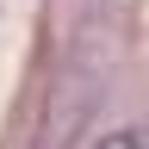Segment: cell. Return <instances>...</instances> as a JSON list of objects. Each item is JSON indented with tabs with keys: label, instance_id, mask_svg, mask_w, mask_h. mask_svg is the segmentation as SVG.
Listing matches in <instances>:
<instances>
[{
	"label": "cell",
	"instance_id": "obj_1",
	"mask_svg": "<svg viewBox=\"0 0 149 149\" xmlns=\"http://www.w3.org/2000/svg\"><path fill=\"white\" fill-rule=\"evenodd\" d=\"M100 149H149V130H118V137H106Z\"/></svg>",
	"mask_w": 149,
	"mask_h": 149
}]
</instances>
